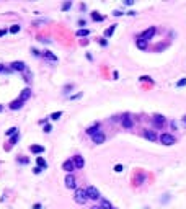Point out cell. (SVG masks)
I'll return each mask as SVG.
<instances>
[{
    "instance_id": "cell-32",
    "label": "cell",
    "mask_w": 186,
    "mask_h": 209,
    "mask_svg": "<svg viewBox=\"0 0 186 209\" xmlns=\"http://www.w3.org/2000/svg\"><path fill=\"white\" fill-rule=\"evenodd\" d=\"M140 80H142V82H152V83H154V80H152L149 75H144V77H140Z\"/></svg>"
},
{
    "instance_id": "cell-19",
    "label": "cell",
    "mask_w": 186,
    "mask_h": 209,
    "mask_svg": "<svg viewBox=\"0 0 186 209\" xmlns=\"http://www.w3.org/2000/svg\"><path fill=\"white\" fill-rule=\"evenodd\" d=\"M101 209H114L113 207V204L108 201V199H104V198H101V206H100Z\"/></svg>"
},
{
    "instance_id": "cell-30",
    "label": "cell",
    "mask_w": 186,
    "mask_h": 209,
    "mask_svg": "<svg viewBox=\"0 0 186 209\" xmlns=\"http://www.w3.org/2000/svg\"><path fill=\"white\" fill-rule=\"evenodd\" d=\"M70 7H72V2H70V0H67V2H65L64 5H62V12H67Z\"/></svg>"
},
{
    "instance_id": "cell-2",
    "label": "cell",
    "mask_w": 186,
    "mask_h": 209,
    "mask_svg": "<svg viewBox=\"0 0 186 209\" xmlns=\"http://www.w3.org/2000/svg\"><path fill=\"white\" fill-rule=\"evenodd\" d=\"M74 199H75V203H78V204H85V203H87V199H88L87 191H85V189H75Z\"/></svg>"
},
{
    "instance_id": "cell-13",
    "label": "cell",
    "mask_w": 186,
    "mask_h": 209,
    "mask_svg": "<svg viewBox=\"0 0 186 209\" xmlns=\"http://www.w3.org/2000/svg\"><path fill=\"white\" fill-rule=\"evenodd\" d=\"M18 98H20L21 101H26V100H30V98H31V88H23Z\"/></svg>"
},
{
    "instance_id": "cell-18",
    "label": "cell",
    "mask_w": 186,
    "mask_h": 209,
    "mask_svg": "<svg viewBox=\"0 0 186 209\" xmlns=\"http://www.w3.org/2000/svg\"><path fill=\"white\" fill-rule=\"evenodd\" d=\"M18 139H20V132H18V134H15V136L12 137V139H10V144H8V145L5 147V149H7V150H8V149H12V147H13V145H15L16 142H18Z\"/></svg>"
},
{
    "instance_id": "cell-33",
    "label": "cell",
    "mask_w": 186,
    "mask_h": 209,
    "mask_svg": "<svg viewBox=\"0 0 186 209\" xmlns=\"http://www.w3.org/2000/svg\"><path fill=\"white\" fill-rule=\"evenodd\" d=\"M42 131H44L46 134H49V132L52 131V126H51V124H46V126H44V129H42Z\"/></svg>"
},
{
    "instance_id": "cell-47",
    "label": "cell",
    "mask_w": 186,
    "mask_h": 209,
    "mask_svg": "<svg viewBox=\"0 0 186 209\" xmlns=\"http://www.w3.org/2000/svg\"><path fill=\"white\" fill-rule=\"evenodd\" d=\"M183 126H184V127H186V116H184V118H183Z\"/></svg>"
},
{
    "instance_id": "cell-45",
    "label": "cell",
    "mask_w": 186,
    "mask_h": 209,
    "mask_svg": "<svg viewBox=\"0 0 186 209\" xmlns=\"http://www.w3.org/2000/svg\"><path fill=\"white\" fill-rule=\"evenodd\" d=\"M41 207H42V206H41V204H39V203H36V204H35V206H33V209H41Z\"/></svg>"
},
{
    "instance_id": "cell-10",
    "label": "cell",
    "mask_w": 186,
    "mask_h": 209,
    "mask_svg": "<svg viewBox=\"0 0 186 209\" xmlns=\"http://www.w3.org/2000/svg\"><path fill=\"white\" fill-rule=\"evenodd\" d=\"M144 136H145V139H147V141H150V142H155L157 139H159L157 132H155V131H149V129H145V131H144Z\"/></svg>"
},
{
    "instance_id": "cell-25",
    "label": "cell",
    "mask_w": 186,
    "mask_h": 209,
    "mask_svg": "<svg viewBox=\"0 0 186 209\" xmlns=\"http://www.w3.org/2000/svg\"><path fill=\"white\" fill-rule=\"evenodd\" d=\"M20 30H21V26H20V25H12L10 28H8V31H10L12 35H16V33L20 31Z\"/></svg>"
},
{
    "instance_id": "cell-21",
    "label": "cell",
    "mask_w": 186,
    "mask_h": 209,
    "mask_svg": "<svg viewBox=\"0 0 186 209\" xmlns=\"http://www.w3.org/2000/svg\"><path fill=\"white\" fill-rule=\"evenodd\" d=\"M92 20H93V21H103L104 16H101L98 12H92Z\"/></svg>"
},
{
    "instance_id": "cell-31",
    "label": "cell",
    "mask_w": 186,
    "mask_h": 209,
    "mask_svg": "<svg viewBox=\"0 0 186 209\" xmlns=\"http://www.w3.org/2000/svg\"><path fill=\"white\" fill-rule=\"evenodd\" d=\"M23 80H25V82H28V83L31 82V72H30V70H26V72H25V79H23Z\"/></svg>"
},
{
    "instance_id": "cell-26",
    "label": "cell",
    "mask_w": 186,
    "mask_h": 209,
    "mask_svg": "<svg viewBox=\"0 0 186 209\" xmlns=\"http://www.w3.org/2000/svg\"><path fill=\"white\" fill-rule=\"evenodd\" d=\"M144 178H145V175H144V173H140V175H136V178H134L136 185H140L142 182H144Z\"/></svg>"
},
{
    "instance_id": "cell-5",
    "label": "cell",
    "mask_w": 186,
    "mask_h": 209,
    "mask_svg": "<svg viewBox=\"0 0 186 209\" xmlns=\"http://www.w3.org/2000/svg\"><path fill=\"white\" fill-rule=\"evenodd\" d=\"M10 67H12L13 70H16V72H26V70H28L26 64L23 62V61H15V62L10 64Z\"/></svg>"
},
{
    "instance_id": "cell-41",
    "label": "cell",
    "mask_w": 186,
    "mask_h": 209,
    "mask_svg": "<svg viewBox=\"0 0 186 209\" xmlns=\"http://www.w3.org/2000/svg\"><path fill=\"white\" fill-rule=\"evenodd\" d=\"M33 172H35L36 175H39V173L42 172V168H39V167H35V170H33Z\"/></svg>"
},
{
    "instance_id": "cell-39",
    "label": "cell",
    "mask_w": 186,
    "mask_h": 209,
    "mask_svg": "<svg viewBox=\"0 0 186 209\" xmlns=\"http://www.w3.org/2000/svg\"><path fill=\"white\" fill-rule=\"evenodd\" d=\"M114 172H116V173H121V172H122V165H116V167H114Z\"/></svg>"
},
{
    "instance_id": "cell-49",
    "label": "cell",
    "mask_w": 186,
    "mask_h": 209,
    "mask_svg": "<svg viewBox=\"0 0 186 209\" xmlns=\"http://www.w3.org/2000/svg\"><path fill=\"white\" fill-rule=\"evenodd\" d=\"M0 111H3V106H2V105H0Z\"/></svg>"
},
{
    "instance_id": "cell-44",
    "label": "cell",
    "mask_w": 186,
    "mask_h": 209,
    "mask_svg": "<svg viewBox=\"0 0 186 209\" xmlns=\"http://www.w3.org/2000/svg\"><path fill=\"white\" fill-rule=\"evenodd\" d=\"M98 42H101V46H106V44H108L106 39H98Z\"/></svg>"
},
{
    "instance_id": "cell-3",
    "label": "cell",
    "mask_w": 186,
    "mask_h": 209,
    "mask_svg": "<svg viewBox=\"0 0 186 209\" xmlns=\"http://www.w3.org/2000/svg\"><path fill=\"white\" fill-rule=\"evenodd\" d=\"M155 31H157V28L155 26H150V28H147V30L142 33V35L139 36V39H144V41H149V39H152L154 38V35H155Z\"/></svg>"
},
{
    "instance_id": "cell-43",
    "label": "cell",
    "mask_w": 186,
    "mask_h": 209,
    "mask_svg": "<svg viewBox=\"0 0 186 209\" xmlns=\"http://www.w3.org/2000/svg\"><path fill=\"white\" fill-rule=\"evenodd\" d=\"M113 15H114V16H121V15H122V12H119V10H116V12L113 13Z\"/></svg>"
},
{
    "instance_id": "cell-1",
    "label": "cell",
    "mask_w": 186,
    "mask_h": 209,
    "mask_svg": "<svg viewBox=\"0 0 186 209\" xmlns=\"http://www.w3.org/2000/svg\"><path fill=\"white\" fill-rule=\"evenodd\" d=\"M160 142L163 145H173L175 142H176V139H175V136L173 134H170V132H163V134H160Z\"/></svg>"
},
{
    "instance_id": "cell-48",
    "label": "cell",
    "mask_w": 186,
    "mask_h": 209,
    "mask_svg": "<svg viewBox=\"0 0 186 209\" xmlns=\"http://www.w3.org/2000/svg\"><path fill=\"white\" fill-rule=\"evenodd\" d=\"M92 209H101V207H100V206H93Z\"/></svg>"
},
{
    "instance_id": "cell-12",
    "label": "cell",
    "mask_w": 186,
    "mask_h": 209,
    "mask_svg": "<svg viewBox=\"0 0 186 209\" xmlns=\"http://www.w3.org/2000/svg\"><path fill=\"white\" fill-rule=\"evenodd\" d=\"M23 103H25V101H21V100L18 98V100H13V101L8 105V106H10V110L16 111V110H21V108H23Z\"/></svg>"
},
{
    "instance_id": "cell-38",
    "label": "cell",
    "mask_w": 186,
    "mask_h": 209,
    "mask_svg": "<svg viewBox=\"0 0 186 209\" xmlns=\"http://www.w3.org/2000/svg\"><path fill=\"white\" fill-rule=\"evenodd\" d=\"M70 100H78V98H82V92L77 93V95H72V97H69Z\"/></svg>"
},
{
    "instance_id": "cell-11",
    "label": "cell",
    "mask_w": 186,
    "mask_h": 209,
    "mask_svg": "<svg viewBox=\"0 0 186 209\" xmlns=\"http://www.w3.org/2000/svg\"><path fill=\"white\" fill-rule=\"evenodd\" d=\"M104 139H106V137H104V134L103 132H97V134L95 136H92V141H93V144H103L104 142Z\"/></svg>"
},
{
    "instance_id": "cell-16",
    "label": "cell",
    "mask_w": 186,
    "mask_h": 209,
    "mask_svg": "<svg viewBox=\"0 0 186 209\" xmlns=\"http://www.w3.org/2000/svg\"><path fill=\"white\" fill-rule=\"evenodd\" d=\"M42 56H44L47 61H51V62H57V56H54L51 51H44V52H42Z\"/></svg>"
},
{
    "instance_id": "cell-4",
    "label": "cell",
    "mask_w": 186,
    "mask_h": 209,
    "mask_svg": "<svg viewBox=\"0 0 186 209\" xmlns=\"http://www.w3.org/2000/svg\"><path fill=\"white\" fill-rule=\"evenodd\" d=\"M85 191H87V196L90 198V199H93V201H97V199H100L101 196H100V191L95 186H87V189H85Z\"/></svg>"
},
{
    "instance_id": "cell-29",
    "label": "cell",
    "mask_w": 186,
    "mask_h": 209,
    "mask_svg": "<svg viewBox=\"0 0 186 209\" xmlns=\"http://www.w3.org/2000/svg\"><path fill=\"white\" fill-rule=\"evenodd\" d=\"M16 162H18V163H23V165H26L28 162H30V159H26V157H18V159H16Z\"/></svg>"
},
{
    "instance_id": "cell-15",
    "label": "cell",
    "mask_w": 186,
    "mask_h": 209,
    "mask_svg": "<svg viewBox=\"0 0 186 209\" xmlns=\"http://www.w3.org/2000/svg\"><path fill=\"white\" fill-rule=\"evenodd\" d=\"M85 132H87L88 136H95L97 132H100V124H98V123H95V124H93L92 127H88V129L85 131Z\"/></svg>"
},
{
    "instance_id": "cell-17",
    "label": "cell",
    "mask_w": 186,
    "mask_h": 209,
    "mask_svg": "<svg viewBox=\"0 0 186 209\" xmlns=\"http://www.w3.org/2000/svg\"><path fill=\"white\" fill-rule=\"evenodd\" d=\"M30 150L33 152V154H42V152H44V147H42V145H38V144H33V145L30 147Z\"/></svg>"
},
{
    "instance_id": "cell-27",
    "label": "cell",
    "mask_w": 186,
    "mask_h": 209,
    "mask_svg": "<svg viewBox=\"0 0 186 209\" xmlns=\"http://www.w3.org/2000/svg\"><path fill=\"white\" fill-rule=\"evenodd\" d=\"M15 134H18V127H10V129H8L7 132H5V136H15Z\"/></svg>"
},
{
    "instance_id": "cell-7",
    "label": "cell",
    "mask_w": 186,
    "mask_h": 209,
    "mask_svg": "<svg viewBox=\"0 0 186 209\" xmlns=\"http://www.w3.org/2000/svg\"><path fill=\"white\" fill-rule=\"evenodd\" d=\"M65 186H67L69 189H74V188H77V180H75V177L72 173H69L67 177H65Z\"/></svg>"
},
{
    "instance_id": "cell-8",
    "label": "cell",
    "mask_w": 186,
    "mask_h": 209,
    "mask_svg": "<svg viewBox=\"0 0 186 209\" xmlns=\"http://www.w3.org/2000/svg\"><path fill=\"white\" fill-rule=\"evenodd\" d=\"M62 168L65 170L67 173H72L74 170H75V165H74V160L72 159H69V160H65L64 163H62Z\"/></svg>"
},
{
    "instance_id": "cell-34",
    "label": "cell",
    "mask_w": 186,
    "mask_h": 209,
    "mask_svg": "<svg viewBox=\"0 0 186 209\" xmlns=\"http://www.w3.org/2000/svg\"><path fill=\"white\" fill-rule=\"evenodd\" d=\"M184 85H186V77H184V79H181L180 82L176 83V87H184Z\"/></svg>"
},
{
    "instance_id": "cell-36",
    "label": "cell",
    "mask_w": 186,
    "mask_h": 209,
    "mask_svg": "<svg viewBox=\"0 0 186 209\" xmlns=\"http://www.w3.org/2000/svg\"><path fill=\"white\" fill-rule=\"evenodd\" d=\"M31 54H33V56H36V57H39V56H41V52L38 51V49H35V47H33V49H31Z\"/></svg>"
},
{
    "instance_id": "cell-42",
    "label": "cell",
    "mask_w": 186,
    "mask_h": 209,
    "mask_svg": "<svg viewBox=\"0 0 186 209\" xmlns=\"http://www.w3.org/2000/svg\"><path fill=\"white\" fill-rule=\"evenodd\" d=\"M132 3H134L132 0H124V5H132Z\"/></svg>"
},
{
    "instance_id": "cell-14",
    "label": "cell",
    "mask_w": 186,
    "mask_h": 209,
    "mask_svg": "<svg viewBox=\"0 0 186 209\" xmlns=\"http://www.w3.org/2000/svg\"><path fill=\"white\" fill-rule=\"evenodd\" d=\"M121 124L126 127V129H131L132 126H134V121L131 119V116H124L122 118V121H121Z\"/></svg>"
},
{
    "instance_id": "cell-37",
    "label": "cell",
    "mask_w": 186,
    "mask_h": 209,
    "mask_svg": "<svg viewBox=\"0 0 186 209\" xmlns=\"http://www.w3.org/2000/svg\"><path fill=\"white\" fill-rule=\"evenodd\" d=\"M38 39H39L41 42H51V39H49V38H44V36H39V38H38Z\"/></svg>"
},
{
    "instance_id": "cell-23",
    "label": "cell",
    "mask_w": 186,
    "mask_h": 209,
    "mask_svg": "<svg viewBox=\"0 0 186 209\" xmlns=\"http://www.w3.org/2000/svg\"><path fill=\"white\" fill-rule=\"evenodd\" d=\"M137 47H139V49H142V51H145L147 49V41H144V39H137Z\"/></svg>"
},
{
    "instance_id": "cell-35",
    "label": "cell",
    "mask_w": 186,
    "mask_h": 209,
    "mask_svg": "<svg viewBox=\"0 0 186 209\" xmlns=\"http://www.w3.org/2000/svg\"><path fill=\"white\" fill-rule=\"evenodd\" d=\"M72 88H74V85H67V87L64 88V95H69V92H70Z\"/></svg>"
},
{
    "instance_id": "cell-46",
    "label": "cell",
    "mask_w": 186,
    "mask_h": 209,
    "mask_svg": "<svg viewBox=\"0 0 186 209\" xmlns=\"http://www.w3.org/2000/svg\"><path fill=\"white\" fill-rule=\"evenodd\" d=\"M3 70H5V65H3V64H0V72H3Z\"/></svg>"
},
{
    "instance_id": "cell-20",
    "label": "cell",
    "mask_w": 186,
    "mask_h": 209,
    "mask_svg": "<svg viewBox=\"0 0 186 209\" xmlns=\"http://www.w3.org/2000/svg\"><path fill=\"white\" fill-rule=\"evenodd\" d=\"M36 162H38V167H39V168H42V170L47 168V162H46L44 159H42V157H38V159H36Z\"/></svg>"
},
{
    "instance_id": "cell-22",
    "label": "cell",
    "mask_w": 186,
    "mask_h": 209,
    "mask_svg": "<svg viewBox=\"0 0 186 209\" xmlns=\"http://www.w3.org/2000/svg\"><path fill=\"white\" fill-rule=\"evenodd\" d=\"M116 26H118V25H113V26H109V28H108V30H106V31H104V38H109V36H111V35H113V33H114V31H116Z\"/></svg>"
},
{
    "instance_id": "cell-40",
    "label": "cell",
    "mask_w": 186,
    "mask_h": 209,
    "mask_svg": "<svg viewBox=\"0 0 186 209\" xmlns=\"http://www.w3.org/2000/svg\"><path fill=\"white\" fill-rule=\"evenodd\" d=\"M7 33H8V30H7V28H3V30H0V38H2V36H5Z\"/></svg>"
},
{
    "instance_id": "cell-28",
    "label": "cell",
    "mask_w": 186,
    "mask_h": 209,
    "mask_svg": "<svg viewBox=\"0 0 186 209\" xmlns=\"http://www.w3.org/2000/svg\"><path fill=\"white\" fill-rule=\"evenodd\" d=\"M49 118H51V119H54V121L56 119H60V118H62V111H54Z\"/></svg>"
},
{
    "instance_id": "cell-9",
    "label": "cell",
    "mask_w": 186,
    "mask_h": 209,
    "mask_svg": "<svg viewBox=\"0 0 186 209\" xmlns=\"http://www.w3.org/2000/svg\"><path fill=\"white\" fill-rule=\"evenodd\" d=\"M74 165H75V168H83V165H85V160H83V157L82 155H74Z\"/></svg>"
},
{
    "instance_id": "cell-24",
    "label": "cell",
    "mask_w": 186,
    "mask_h": 209,
    "mask_svg": "<svg viewBox=\"0 0 186 209\" xmlns=\"http://www.w3.org/2000/svg\"><path fill=\"white\" fill-rule=\"evenodd\" d=\"M90 35V30H85V28H82V30H78L77 33H75V36L82 38V36H88Z\"/></svg>"
},
{
    "instance_id": "cell-6",
    "label": "cell",
    "mask_w": 186,
    "mask_h": 209,
    "mask_svg": "<svg viewBox=\"0 0 186 209\" xmlns=\"http://www.w3.org/2000/svg\"><path fill=\"white\" fill-rule=\"evenodd\" d=\"M152 124H154L155 127H163L165 126V116H162V115H154L152 116Z\"/></svg>"
}]
</instances>
